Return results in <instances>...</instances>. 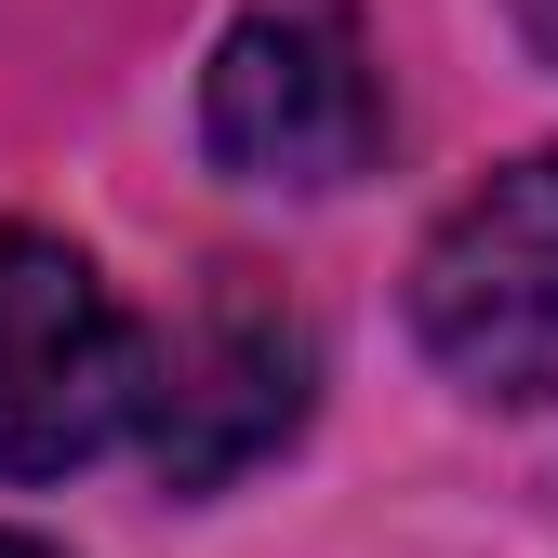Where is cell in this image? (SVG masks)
<instances>
[{
	"instance_id": "1",
	"label": "cell",
	"mask_w": 558,
	"mask_h": 558,
	"mask_svg": "<svg viewBox=\"0 0 558 558\" xmlns=\"http://www.w3.org/2000/svg\"><path fill=\"white\" fill-rule=\"evenodd\" d=\"M199 147L240 186L319 199L386 160V81L345 0H253L199 66Z\"/></svg>"
},
{
	"instance_id": "2",
	"label": "cell",
	"mask_w": 558,
	"mask_h": 558,
	"mask_svg": "<svg viewBox=\"0 0 558 558\" xmlns=\"http://www.w3.org/2000/svg\"><path fill=\"white\" fill-rule=\"evenodd\" d=\"M147 412V332L81 240L0 227V478H66Z\"/></svg>"
},
{
	"instance_id": "3",
	"label": "cell",
	"mask_w": 558,
	"mask_h": 558,
	"mask_svg": "<svg viewBox=\"0 0 558 558\" xmlns=\"http://www.w3.org/2000/svg\"><path fill=\"white\" fill-rule=\"evenodd\" d=\"M412 332L465 399L545 412L558 399V147L465 186L412 253Z\"/></svg>"
},
{
	"instance_id": "4",
	"label": "cell",
	"mask_w": 558,
	"mask_h": 558,
	"mask_svg": "<svg viewBox=\"0 0 558 558\" xmlns=\"http://www.w3.org/2000/svg\"><path fill=\"white\" fill-rule=\"evenodd\" d=\"M306 386H319V345L306 319L253 293V279H214V306L186 319L173 360H147V465L173 493H227L240 465H266L279 439L306 426Z\"/></svg>"
},
{
	"instance_id": "5",
	"label": "cell",
	"mask_w": 558,
	"mask_h": 558,
	"mask_svg": "<svg viewBox=\"0 0 558 558\" xmlns=\"http://www.w3.org/2000/svg\"><path fill=\"white\" fill-rule=\"evenodd\" d=\"M519 14H532V40H545V53H558V0H519Z\"/></svg>"
},
{
	"instance_id": "6",
	"label": "cell",
	"mask_w": 558,
	"mask_h": 558,
	"mask_svg": "<svg viewBox=\"0 0 558 558\" xmlns=\"http://www.w3.org/2000/svg\"><path fill=\"white\" fill-rule=\"evenodd\" d=\"M0 558H53V545H40V532H0Z\"/></svg>"
}]
</instances>
